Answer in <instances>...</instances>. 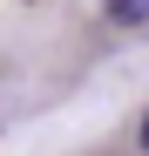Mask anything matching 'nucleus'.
<instances>
[{"label":"nucleus","mask_w":149,"mask_h":156,"mask_svg":"<svg viewBox=\"0 0 149 156\" xmlns=\"http://www.w3.org/2000/svg\"><path fill=\"white\" fill-rule=\"evenodd\" d=\"M142 149H149V115H142Z\"/></svg>","instance_id":"f257e3e1"}]
</instances>
